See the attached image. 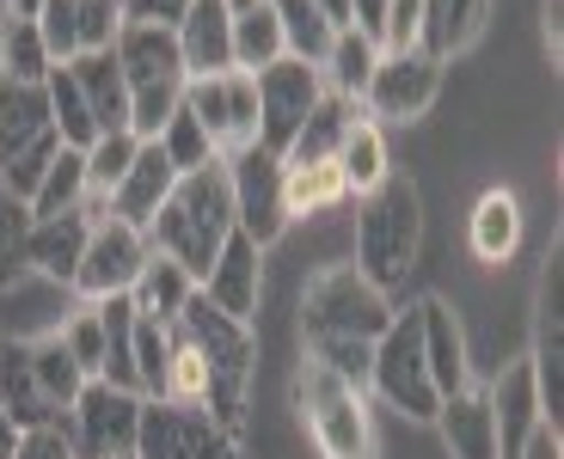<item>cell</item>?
<instances>
[{
	"mask_svg": "<svg viewBox=\"0 0 564 459\" xmlns=\"http://www.w3.org/2000/svg\"><path fill=\"white\" fill-rule=\"evenodd\" d=\"M135 392L141 398L166 392V325H154V319L135 325Z\"/></svg>",
	"mask_w": 564,
	"mask_h": 459,
	"instance_id": "obj_45",
	"label": "cell"
},
{
	"mask_svg": "<svg viewBox=\"0 0 564 459\" xmlns=\"http://www.w3.org/2000/svg\"><path fill=\"white\" fill-rule=\"evenodd\" d=\"M56 153H62V135H56L43 86L0 80V184L31 203V190L43 184Z\"/></svg>",
	"mask_w": 564,
	"mask_h": 459,
	"instance_id": "obj_7",
	"label": "cell"
},
{
	"mask_svg": "<svg viewBox=\"0 0 564 459\" xmlns=\"http://www.w3.org/2000/svg\"><path fill=\"white\" fill-rule=\"evenodd\" d=\"M313 7L325 13V25H332V31H344V25H350V0H313Z\"/></svg>",
	"mask_w": 564,
	"mask_h": 459,
	"instance_id": "obj_53",
	"label": "cell"
},
{
	"mask_svg": "<svg viewBox=\"0 0 564 459\" xmlns=\"http://www.w3.org/2000/svg\"><path fill=\"white\" fill-rule=\"evenodd\" d=\"M491 417H497V459H522L528 441H534V429H546V404H540V386H534V368L509 362L503 374L491 380Z\"/></svg>",
	"mask_w": 564,
	"mask_h": 459,
	"instance_id": "obj_18",
	"label": "cell"
},
{
	"mask_svg": "<svg viewBox=\"0 0 564 459\" xmlns=\"http://www.w3.org/2000/svg\"><path fill=\"white\" fill-rule=\"evenodd\" d=\"M540 37H546V62L558 68V56H564V0H540Z\"/></svg>",
	"mask_w": 564,
	"mask_h": 459,
	"instance_id": "obj_50",
	"label": "cell"
},
{
	"mask_svg": "<svg viewBox=\"0 0 564 459\" xmlns=\"http://www.w3.org/2000/svg\"><path fill=\"white\" fill-rule=\"evenodd\" d=\"M423 43V7L417 0H393L387 7V25H381V56H405Z\"/></svg>",
	"mask_w": 564,
	"mask_h": 459,
	"instance_id": "obj_47",
	"label": "cell"
},
{
	"mask_svg": "<svg viewBox=\"0 0 564 459\" xmlns=\"http://www.w3.org/2000/svg\"><path fill=\"white\" fill-rule=\"evenodd\" d=\"M160 398H172V404H209V368H203V356H197V343L178 331V325H166V392Z\"/></svg>",
	"mask_w": 564,
	"mask_h": 459,
	"instance_id": "obj_41",
	"label": "cell"
},
{
	"mask_svg": "<svg viewBox=\"0 0 564 459\" xmlns=\"http://www.w3.org/2000/svg\"><path fill=\"white\" fill-rule=\"evenodd\" d=\"M31 25H37V37H43V50H50L56 68L80 56V0H43Z\"/></svg>",
	"mask_w": 564,
	"mask_h": 459,
	"instance_id": "obj_44",
	"label": "cell"
},
{
	"mask_svg": "<svg viewBox=\"0 0 564 459\" xmlns=\"http://www.w3.org/2000/svg\"><path fill=\"white\" fill-rule=\"evenodd\" d=\"M62 349H68L74 362H80V374L86 380H99L105 374V325H99V306L86 300V306H74L68 319H62Z\"/></svg>",
	"mask_w": 564,
	"mask_h": 459,
	"instance_id": "obj_43",
	"label": "cell"
},
{
	"mask_svg": "<svg viewBox=\"0 0 564 459\" xmlns=\"http://www.w3.org/2000/svg\"><path fill=\"white\" fill-rule=\"evenodd\" d=\"M387 7H393V0H350V25L362 31V37L375 43V50H381V25H387Z\"/></svg>",
	"mask_w": 564,
	"mask_h": 459,
	"instance_id": "obj_51",
	"label": "cell"
},
{
	"mask_svg": "<svg viewBox=\"0 0 564 459\" xmlns=\"http://www.w3.org/2000/svg\"><path fill=\"white\" fill-rule=\"evenodd\" d=\"M184 111L203 123L215 160H234V153L258 147V86H252V74L227 68V74L184 80Z\"/></svg>",
	"mask_w": 564,
	"mask_h": 459,
	"instance_id": "obj_9",
	"label": "cell"
},
{
	"mask_svg": "<svg viewBox=\"0 0 564 459\" xmlns=\"http://www.w3.org/2000/svg\"><path fill=\"white\" fill-rule=\"evenodd\" d=\"M289 404H295V423L307 429L319 459H381L368 386H350L344 374H332V368L301 356L295 380H289Z\"/></svg>",
	"mask_w": 564,
	"mask_h": 459,
	"instance_id": "obj_3",
	"label": "cell"
},
{
	"mask_svg": "<svg viewBox=\"0 0 564 459\" xmlns=\"http://www.w3.org/2000/svg\"><path fill=\"white\" fill-rule=\"evenodd\" d=\"M417 325H423V362H430V380H436L442 398L460 392V386H473L466 331H460V319H454V306L442 300V294H423V300H417Z\"/></svg>",
	"mask_w": 564,
	"mask_h": 459,
	"instance_id": "obj_20",
	"label": "cell"
},
{
	"mask_svg": "<svg viewBox=\"0 0 564 459\" xmlns=\"http://www.w3.org/2000/svg\"><path fill=\"white\" fill-rule=\"evenodd\" d=\"M172 184H178V172H172V160L160 153V141H141L135 160H129V172H123V184L111 190V209L105 215H117V221H129L135 233H148V221L160 215V203L172 196Z\"/></svg>",
	"mask_w": 564,
	"mask_h": 459,
	"instance_id": "obj_19",
	"label": "cell"
},
{
	"mask_svg": "<svg viewBox=\"0 0 564 459\" xmlns=\"http://www.w3.org/2000/svg\"><path fill=\"white\" fill-rule=\"evenodd\" d=\"M154 141H160V153L172 160V172H178V178H184V172H203V166H215V147H209V135H203V123H197L191 111H184V105L166 117V129H160Z\"/></svg>",
	"mask_w": 564,
	"mask_h": 459,
	"instance_id": "obj_42",
	"label": "cell"
},
{
	"mask_svg": "<svg viewBox=\"0 0 564 459\" xmlns=\"http://www.w3.org/2000/svg\"><path fill=\"white\" fill-rule=\"evenodd\" d=\"M276 56H289V43H282V25H276V13H270V0H258L252 13L234 19V68L258 74Z\"/></svg>",
	"mask_w": 564,
	"mask_h": 459,
	"instance_id": "obj_38",
	"label": "cell"
},
{
	"mask_svg": "<svg viewBox=\"0 0 564 459\" xmlns=\"http://www.w3.org/2000/svg\"><path fill=\"white\" fill-rule=\"evenodd\" d=\"M178 331L197 343L203 368H209V404L203 411L240 441L246 411H252V374H258V325H240V319H227V313H215L197 288L191 306L178 313Z\"/></svg>",
	"mask_w": 564,
	"mask_h": 459,
	"instance_id": "obj_2",
	"label": "cell"
},
{
	"mask_svg": "<svg viewBox=\"0 0 564 459\" xmlns=\"http://www.w3.org/2000/svg\"><path fill=\"white\" fill-rule=\"evenodd\" d=\"M19 435H25V429H19V423L7 417V404H0V459H13V453H19Z\"/></svg>",
	"mask_w": 564,
	"mask_h": 459,
	"instance_id": "obj_52",
	"label": "cell"
},
{
	"mask_svg": "<svg viewBox=\"0 0 564 459\" xmlns=\"http://www.w3.org/2000/svg\"><path fill=\"white\" fill-rule=\"evenodd\" d=\"M31 276V203L0 184V294Z\"/></svg>",
	"mask_w": 564,
	"mask_h": 459,
	"instance_id": "obj_40",
	"label": "cell"
},
{
	"mask_svg": "<svg viewBox=\"0 0 564 459\" xmlns=\"http://www.w3.org/2000/svg\"><path fill=\"white\" fill-rule=\"evenodd\" d=\"M375 62H381V50H375L356 25L332 31V50H325V62H319L325 92H338V98H350V105H356L362 86H368V74H375Z\"/></svg>",
	"mask_w": 564,
	"mask_h": 459,
	"instance_id": "obj_33",
	"label": "cell"
},
{
	"mask_svg": "<svg viewBox=\"0 0 564 459\" xmlns=\"http://www.w3.org/2000/svg\"><path fill=\"white\" fill-rule=\"evenodd\" d=\"M350 117H356L350 98L325 92L319 105H313V117L295 129V135H289V147H282L276 160H282V166H313V160H338L344 135H350Z\"/></svg>",
	"mask_w": 564,
	"mask_h": 459,
	"instance_id": "obj_27",
	"label": "cell"
},
{
	"mask_svg": "<svg viewBox=\"0 0 564 459\" xmlns=\"http://www.w3.org/2000/svg\"><path fill=\"white\" fill-rule=\"evenodd\" d=\"M50 50H43L37 25L31 19H0V80H19V86H43L50 80Z\"/></svg>",
	"mask_w": 564,
	"mask_h": 459,
	"instance_id": "obj_36",
	"label": "cell"
},
{
	"mask_svg": "<svg viewBox=\"0 0 564 459\" xmlns=\"http://www.w3.org/2000/svg\"><path fill=\"white\" fill-rule=\"evenodd\" d=\"M234 239V190H227V160L203 172H184L172 184V196L160 203V215L148 221V251L172 258L184 276L203 288L209 264L221 258V245Z\"/></svg>",
	"mask_w": 564,
	"mask_h": 459,
	"instance_id": "obj_1",
	"label": "cell"
},
{
	"mask_svg": "<svg viewBox=\"0 0 564 459\" xmlns=\"http://www.w3.org/2000/svg\"><path fill=\"white\" fill-rule=\"evenodd\" d=\"M86 209V153L80 147H62L43 172V184L31 190V221H50V215H68Z\"/></svg>",
	"mask_w": 564,
	"mask_h": 459,
	"instance_id": "obj_34",
	"label": "cell"
},
{
	"mask_svg": "<svg viewBox=\"0 0 564 459\" xmlns=\"http://www.w3.org/2000/svg\"><path fill=\"white\" fill-rule=\"evenodd\" d=\"M148 264V233H135L117 215H99L93 233H86V258L74 270V294L80 300H111V294H129Z\"/></svg>",
	"mask_w": 564,
	"mask_h": 459,
	"instance_id": "obj_16",
	"label": "cell"
},
{
	"mask_svg": "<svg viewBox=\"0 0 564 459\" xmlns=\"http://www.w3.org/2000/svg\"><path fill=\"white\" fill-rule=\"evenodd\" d=\"M442 74H448V62L423 56V50L381 56L356 105H362L368 123H417V117H430V105L442 98Z\"/></svg>",
	"mask_w": 564,
	"mask_h": 459,
	"instance_id": "obj_12",
	"label": "cell"
},
{
	"mask_svg": "<svg viewBox=\"0 0 564 459\" xmlns=\"http://www.w3.org/2000/svg\"><path fill=\"white\" fill-rule=\"evenodd\" d=\"M135 459H246V453L209 411H197V404L141 398Z\"/></svg>",
	"mask_w": 564,
	"mask_h": 459,
	"instance_id": "obj_10",
	"label": "cell"
},
{
	"mask_svg": "<svg viewBox=\"0 0 564 459\" xmlns=\"http://www.w3.org/2000/svg\"><path fill=\"white\" fill-rule=\"evenodd\" d=\"M368 386L381 392L405 423H436L442 411V392L430 380V362H423V325H417V306L393 313L381 337H375V362H368Z\"/></svg>",
	"mask_w": 564,
	"mask_h": 459,
	"instance_id": "obj_8",
	"label": "cell"
},
{
	"mask_svg": "<svg viewBox=\"0 0 564 459\" xmlns=\"http://www.w3.org/2000/svg\"><path fill=\"white\" fill-rule=\"evenodd\" d=\"M123 31V0H80V56L111 50Z\"/></svg>",
	"mask_w": 564,
	"mask_h": 459,
	"instance_id": "obj_46",
	"label": "cell"
},
{
	"mask_svg": "<svg viewBox=\"0 0 564 459\" xmlns=\"http://www.w3.org/2000/svg\"><path fill=\"white\" fill-rule=\"evenodd\" d=\"M43 0H0V19H37Z\"/></svg>",
	"mask_w": 564,
	"mask_h": 459,
	"instance_id": "obj_54",
	"label": "cell"
},
{
	"mask_svg": "<svg viewBox=\"0 0 564 459\" xmlns=\"http://www.w3.org/2000/svg\"><path fill=\"white\" fill-rule=\"evenodd\" d=\"M203 300H209L215 313H227V319H240V325H258V313H264V251H258L240 227H234V239L221 245V258H215L209 276H203Z\"/></svg>",
	"mask_w": 564,
	"mask_h": 459,
	"instance_id": "obj_17",
	"label": "cell"
},
{
	"mask_svg": "<svg viewBox=\"0 0 564 459\" xmlns=\"http://www.w3.org/2000/svg\"><path fill=\"white\" fill-rule=\"evenodd\" d=\"M221 7H227V19H240V13H252L258 0H221Z\"/></svg>",
	"mask_w": 564,
	"mask_h": 459,
	"instance_id": "obj_55",
	"label": "cell"
},
{
	"mask_svg": "<svg viewBox=\"0 0 564 459\" xmlns=\"http://www.w3.org/2000/svg\"><path fill=\"white\" fill-rule=\"evenodd\" d=\"M338 166H344V184H350V196H368L375 184L393 178L387 135H381V123H368V117H362V105H356V117H350V135H344V147H338Z\"/></svg>",
	"mask_w": 564,
	"mask_h": 459,
	"instance_id": "obj_30",
	"label": "cell"
},
{
	"mask_svg": "<svg viewBox=\"0 0 564 459\" xmlns=\"http://www.w3.org/2000/svg\"><path fill=\"white\" fill-rule=\"evenodd\" d=\"M227 190H234V227L270 251L289 233V203H282V160L270 147H246L227 160Z\"/></svg>",
	"mask_w": 564,
	"mask_h": 459,
	"instance_id": "obj_13",
	"label": "cell"
},
{
	"mask_svg": "<svg viewBox=\"0 0 564 459\" xmlns=\"http://www.w3.org/2000/svg\"><path fill=\"white\" fill-rule=\"evenodd\" d=\"M191 13V0H123V25H178Z\"/></svg>",
	"mask_w": 564,
	"mask_h": 459,
	"instance_id": "obj_48",
	"label": "cell"
},
{
	"mask_svg": "<svg viewBox=\"0 0 564 459\" xmlns=\"http://www.w3.org/2000/svg\"><path fill=\"white\" fill-rule=\"evenodd\" d=\"M135 147H141V141L129 135V129H117V135H99L93 147H86V209H93V215L111 209V190L123 184V172H129V160H135Z\"/></svg>",
	"mask_w": 564,
	"mask_h": 459,
	"instance_id": "obj_35",
	"label": "cell"
},
{
	"mask_svg": "<svg viewBox=\"0 0 564 459\" xmlns=\"http://www.w3.org/2000/svg\"><path fill=\"white\" fill-rule=\"evenodd\" d=\"M423 251V196L411 178H387L368 196H356V270L381 294H393L399 282L417 270Z\"/></svg>",
	"mask_w": 564,
	"mask_h": 459,
	"instance_id": "obj_4",
	"label": "cell"
},
{
	"mask_svg": "<svg viewBox=\"0 0 564 459\" xmlns=\"http://www.w3.org/2000/svg\"><path fill=\"white\" fill-rule=\"evenodd\" d=\"M270 13H276V25H282L289 56H295V62H313V68H319L325 50H332V25H325L319 7H313V0H270Z\"/></svg>",
	"mask_w": 564,
	"mask_h": 459,
	"instance_id": "obj_39",
	"label": "cell"
},
{
	"mask_svg": "<svg viewBox=\"0 0 564 459\" xmlns=\"http://www.w3.org/2000/svg\"><path fill=\"white\" fill-rule=\"evenodd\" d=\"M466 245H473V258L491 264V270L509 264L516 245H522V196L491 184V190L473 203V215H466Z\"/></svg>",
	"mask_w": 564,
	"mask_h": 459,
	"instance_id": "obj_23",
	"label": "cell"
},
{
	"mask_svg": "<svg viewBox=\"0 0 564 459\" xmlns=\"http://www.w3.org/2000/svg\"><path fill=\"white\" fill-rule=\"evenodd\" d=\"M436 429H442L448 459H497V417H491V398L479 386L448 392L436 411Z\"/></svg>",
	"mask_w": 564,
	"mask_h": 459,
	"instance_id": "obj_24",
	"label": "cell"
},
{
	"mask_svg": "<svg viewBox=\"0 0 564 459\" xmlns=\"http://www.w3.org/2000/svg\"><path fill=\"white\" fill-rule=\"evenodd\" d=\"M528 368H534V386H540V404H546V423L558 429V417H564V245H552L546 264H540L534 349H528Z\"/></svg>",
	"mask_w": 564,
	"mask_h": 459,
	"instance_id": "obj_15",
	"label": "cell"
},
{
	"mask_svg": "<svg viewBox=\"0 0 564 459\" xmlns=\"http://www.w3.org/2000/svg\"><path fill=\"white\" fill-rule=\"evenodd\" d=\"M123 459H135V453H123Z\"/></svg>",
	"mask_w": 564,
	"mask_h": 459,
	"instance_id": "obj_56",
	"label": "cell"
},
{
	"mask_svg": "<svg viewBox=\"0 0 564 459\" xmlns=\"http://www.w3.org/2000/svg\"><path fill=\"white\" fill-rule=\"evenodd\" d=\"M13 459H74V447H68V435L50 423V429H25V435H19V453Z\"/></svg>",
	"mask_w": 564,
	"mask_h": 459,
	"instance_id": "obj_49",
	"label": "cell"
},
{
	"mask_svg": "<svg viewBox=\"0 0 564 459\" xmlns=\"http://www.w3.org/2000/svg\"><path fill=\"white\" fill-rule=\"evenodd\" d=\"M191 294H197V282L184 276L172 258H160V251H148V264H141L135 288H129V300H135L141 319L154 325H178V313L191 306Z\"/></svg>",
	"mask_w": 564,
	"mask_h": 459,
	"instance_id": "obj_29",
	"label": "cell"
},
{
	"mask_svg": "<svg viewBox=\"0 0 564 459\" xmlns=\"http://www.w3.org/2000/svg\"><path fill=\"white\" fill-rule=\"evenodd\" d=\"M68 435L74 459H123L135 453V429H141V398L111 380H86V392L74 398V411L56 423Z\"/></svg>",
	"mask_w": 564,
	"mask_h": 459,
	"instance_id": "obj_11",
	"label": "cell"
},
{
	"mask_svg": "<svg viewBox=\"0 0 564 459\" xmlns=\"http://www.w3.org/2000/svg\"><path fill=\"white\" fill-rule=\"evenodd\" d=\"M344 196H350V184H344V166H338V160H313V166H282V203H289V221L338 209Z\"/></svg>",
	"mask_w": 564,
	"mask_h": 459,
	"instance_id": "obj_31",
	"label": "cell"
},
{
	"mask_svg": "<svg viewBox=\"0 0 564 459\" xmlns=\"http://www.w3.org/2000/svg\"><path fill=\"white\" fill-rule=\"evenodd\" d=\"M62 68L80 80L86 111H93L99 135L129 129V86H123V68H117V50H93V56H74V62H62Z\"/></svg>",
	"mask_w": 564,
	"mask_h": 459,
	"instance_id": "obj_26",
	"label": "cell"
},
{
	"mask_svg": "<svg viewBox=\"0 0 564 459\" xmlns=\"http://www.w3.org/2000/svg\"><path fill=\"white\" fill-rule=\"evenodd\" d=\"M31 374H37V392H43V404L56 411V423L74 411V398L86 392V374H80V362H74L68 349H62V337L50 331V337H31Z\"/></svg>",
	"mask_w": 564,
	"mask_h": 459,
	"instance_id": "obj_32",
	"label": "cell"
},
{
	"mask_svg": "<svg viewBox=\"0 0 564 459\" xmlns=\"http://www.w3.org/2000/svg\"><path fill=\"white\" fill-rule=\"evenodd\" d=\"M423 7V56L436 62H454L466 56L473 43L485 37V25H491V0H417Z\"/></svg>",
	"mask_w": 564,
	"mask_h": 459,
	"instance_id": "obj_25",
	"label": "cell"
},
{
	"mask_svg": "<svg viewBox=\"0 0 564 459\" xmlns=\"http://www.w3.org/2000/svg\"><path fill=\"white\" fill-rule=\"evenodd\" d=\"M0 404H7V417L19 429H50L56 423V411L37 392V374H31V343H13V337H0Z\"/></svg>",
	"mask_w": 564,
	"mask_h": 459,
	"instance_id": "obj_28",
	"label": "cell"
},
{
	"mask_svg": "<svg viewBox=\"0 0 564 459\" xmlns=\"http://www.w3.org/2000/svg\"><path fill=\"white\" fill-rule=\"evenodd\" d=\"M172 37H178V56L191 80L234 68V19H227L221 0H191V13L172 25Z\"/></svg>",
	"mask_w": 564,
	"mask_h": 459,
	"instance_id": "obj_22",
	"label": "cell"
},
{
	"mask_svg": "<svg viewBox=\"0 0 564 459\" xmlns=\"http://www.w3.org/2000/svg\"><path fill=\"white\" fill-rule=\"evenodd\" d=\"M43 98H50V117H56L62 147H80V153H86L93 141H99V123H93V111H86V92H80V80H74L68 68H50Z\"/></svg>",
	"mask_w": 564,
	"mask_h": 459,
	"instance_id": "obj_37",
	"label": "cell"
},
{
	"mask_svg": "<svg viewBox=\"0 0 564 459\" xmlns=\"http://www.w3.org/2000/svg\"><path fill=\"white\" fill-rule=\"evenodd\" d=\"M399 306L356 264H325L301 294V343H375Z\"/></svg>",
	"mask_w": 564,
	"mask_h": 459,
	"instance_id": "obj_6",
	"label": "cell"
},
{
	"mask_svg": "<svg viewBox=\"0 0 564 459\" xmlns=\"http://www.w3.org/2000/svg\"><path fill=\"white\" fill-rule=\"evenodd\" d=\"M111 50L129 86V135L154 141L166 129V117L184 105V80H191L178 56V37L166 25H123Z\"/></svg>",
	"mask_w": 564,
	"mask_h": 459,
	"instance_id": "obj_5",
	"label": "cell"
},
{
	"mask_svg": "<svg viewBox=\"0 0 564 459\" xmlns=\"http://www.w3.org/2000/svg\"><path fill=\"white\" fill-rule=\"evenodd\" d=\"M99 215L93 209H68V215H50V221H31V276L56 282V288L74 294V270L86 258V233H93Z\"/></svg>",
	"mask_w": 564,
	"mask_h": 459,
	"instance_id": "obj_21",
	"label": "cell"
},
{
	"mask_svg": "<svg viewBox=\"0 0 564 459\" xmlns=\"http://www.w3.org/2000/svg\"><path fill=\"white\" fill-rule=\"evenodd\" d=\"M252 86H258V147H270V153L289 147V135L307 123L313 105L325 98V74L295 56H276L270 68H258Z\"/></svg>",
	"mask_w": 564,
	"mask_h": 459,
	"instance_id": "obj_14",
	"label": "cell"
}]
</instances>
